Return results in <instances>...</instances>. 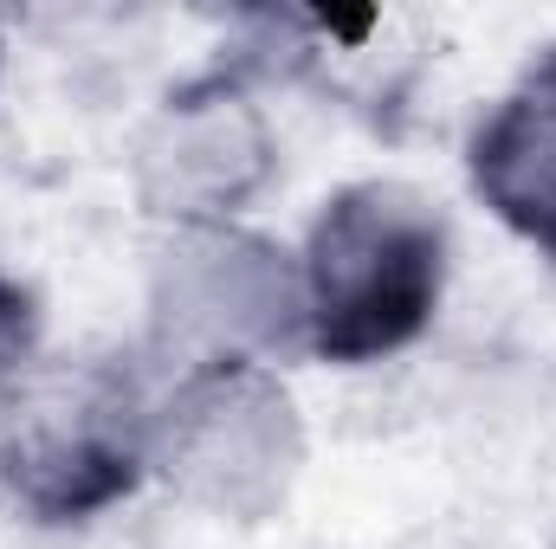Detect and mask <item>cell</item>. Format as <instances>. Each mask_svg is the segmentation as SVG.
Here are the masks:
<instances>
[{
	"label": "cell",
	"instance_id": "8992f818",
	"mask_svg": "<svg viewBox=\"0 0 556 549\" xmlns=\"http://www.w3.org/2000/svg\"><path fill=\"white\" fill-rule=\"evenodd\" d=\"M466 181L511 240L556 259V46H544L472 124Z\"/></svg>",
	"mask_w": 556,
	"mask_h": 549
},
{
	"label": "cell",
	"instance_id": "52a82bcc",
	"mask_svg": "<svg viewBox=\"0 0 556 549\" xmlns=\"http://www.w3.org/2000/svg\"><path fill=\"white\" fill-rule=\"evenodd\" d=\"M39 362V297L13 272H0V401Z\"/></svg>",
	"mask_w": 556,
	"mask_h": 549
},
{
	"label": "cell",
	"instance_id": "3957f363",
	"mask_svg": "<svg viewBox=\"0 0 556 549\" xmlns=\"http://www.w3.org/2000/svg\"><path fill=\"white\" fill-rule=\"evenodd\" d=\"M304 413L273 362L175 375L149 420V478L214 524H266L304 478Z\"/></svg>",
	"mask_w": 556,
	"mask_h": 549
},
{
	"label": "cell",
	"instance_id": "ba28073f",
	"mask_svg": "<svg viewBox=\"0 0 556 549\" xmlns=\"http://www.w3.org/2000/svg\"><path fill=\"white\" fill-rule=\"evenodd\" d=\"M0 65H7V33H0Z\"/></svg>",
	"mask_w": 556,
	"mask_h": 549
},
{
	"label": "cell",
	"instance_id": "5b68a950",
	"mask_svg": "<svg viewBox=\"0 0 556 549\" xmlns=\"http://www.w3.org/2000/svg\"><path fill=\"white\" fill-rule=\"evenodd\" d=\"M278 175V137L247 91L240 65H214L175 85L130 149L137 207L162 227H227Z\"/></svg>",
	"mask_w": 556,
	"mask_h": 549
},
{
	"label": "cell",
	"instance_id": "6da1fadb",
	"mask_svg": "<svg viewBox=\"0 0 556 549\" xmlns=\"http://www.w3.org/2000/svg\"><path fill=\"white\" fill-rule=\"evenodd\" d=\"M453 278V227L408 181H343L304 227V356L369 369L427 336Z\"/></svg>",
	"mask_w": 556,
	"mask_h": 549
},
{
	"label": "cell",
	"instance_id": "277c9868",
	"mask_svg": "<svg viewBox=\"0 0 556 549\" xmlns=\"http://www.w3.org/2000/svg\"><path fill=\"white\" fill-rule=\"evenodd\" d=\"M149 356L175 375L304 349L298 253L260 227H175L149 253Z\"/></svg>",
	"mask_w": 556,
	"mask_h": 549
},
{
	"label": "cell",
	"instance_id": "7a4b0ae2",
	"mask_svg": "<svg viewBox=\"0 0 556 549\" xmlns=\"http://www.w3.org/2000/svg\"><path fill=\"white\" fill-rule=\"evenodd\" d=\"M155 401L117 356L33 362L0 401V491L26 524L78 531L149 478Z\"/></svg>",
	"mask_w": 556,
	"mask_h": 549
}]
</instances>
